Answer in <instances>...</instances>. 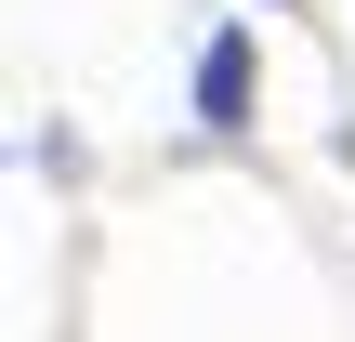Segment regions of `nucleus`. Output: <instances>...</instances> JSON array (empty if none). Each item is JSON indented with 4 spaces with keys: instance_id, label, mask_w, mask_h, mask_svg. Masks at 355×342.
<instances>
[{
    "instance_id": "f257e3e1",
    "label": "nucleus",
    "mask_w": 355,
    "mask_h": 342,
    "mask_svg": "<svg viewBox=\"0 0 355 342\" xmlns=\"http://www.w3.org/2000/svg\"><path fill=\"white\" fill-rule=\"evenodd\" d=\"M198 119H211V132H237V119H250V40H237V26L198 53Z\"/></svg>"
}]
</instances>
